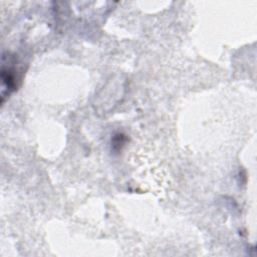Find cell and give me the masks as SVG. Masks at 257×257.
<instances>
[{"label": "cell", "mask_w": 257, "mask_h": 257, "mask_svg": "<svg viewBox=\"0 0 257 257\" xmlns=\"http://www.w3.org/2000/svg\"><path fill=\"white\" fill-rule=\"evenodd\" d=\"M126 141H127L126 136H124L123 134H118V135H116V136L114 137V139H113V145H112L113 150H114L115 152L121 151L122 148L125 146Z\"/></svg>", "instance_id": "2"}, {"label": "cell", "mask_w": 257, "mask_h": 257, "mask_svg": "<svg viewBox=\"0 0 257 257\" xmlns=\"http://www.w3.org/2000/svg\"><path fill=\"white\" fill-rule=\"evenodd\" d=\"M1 99L2 103L4 102V98L6 95H9L12 91L15 90L17 87V71L13 67H6L5 64H2V70H1Z\"/></svg>", "instance_id": "1"}]
</instances>
